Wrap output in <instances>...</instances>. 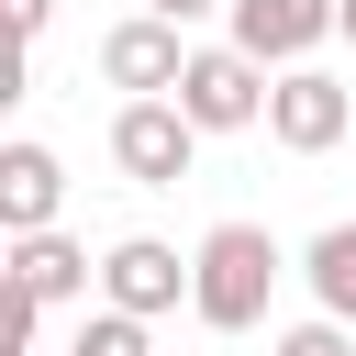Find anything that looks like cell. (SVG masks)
<instances>
[{"instance_id":"obj_3","label":"cell","mask_w":356,"mask_h":356,"mask_svg":"<svg viewBox=\"0 0 356 356\" xmlns=\"http://www.w3.org/2000/svg\"><path fill=\"white\" fill-rule=\"evenodd\" d=\"M189 156H200V122H189L178 100H122V111H111V167H122L134 189H178Z\"/></svg>"},{"instance_id":"obj_13","label":"cell","mask_w":356,"mask_h":356,"mask_svg":"<svg viewBox=\"0 0 356 356\" xmlns=\"http://www.w3.org/2000/svg\"><path fill=\"white\" fill-rule=\"evenodd\" d=\"M0 11H11V33H22V44H33V33H44V11H56V0H0Z\"/></svg>"},{"instance_id":"obj_2","label":"cell","mask_w":356,"mask_h":356,"mask_svg":"<svg viewBox=\"0 0 356 356\" xmlns=\"http://www.w3.org/2000/svg\"><path fill=\"white\" fill-rule=\"evenodd\" d=\"M267 67L245 56V44H200L189 56V78H178V111L200 122V134H245V122H267Z\"/></svg>"},{"instance_id":"obj_15","label":"cell","mask_w":356,"mask_h":356,"mask_svg":"<svg viewBox=\"0 0 356 356\" xmlns=\"http://www.w3.org/2000/svg\"><path fill=\"white\" fill-rule=\"evenodd\" d=\"M334 33H345V44H356V0H334Z\"/></svg>"},{"instance_id":"obj_14","label":"cell","mask_w":356,"mask_h":356,"mask_svg":"<svg viewBox=\"0 0 356 356\" xmlns=\"http://www.w3.org/2000/svg\"><path fill=\"white\" fill-rule=\"evenodd\" d=\"M145 11H156V22H178V33H189V22H200V11H211V0H145Z\"/></svg>"},{"instance_id":"obj_6","label":"cell","mask_w":356,"mask_h":356,"mask_svg":"<svg viewBox=\"0 0 356 356\" xmlns=\"http://www.w3.org/2000/svg\"><path fill=\"white\" fill-rule=\"evenodd\" d=\"M345 78H323V67H278V89H267V134L289 145V156H323L334 134H345Z\"/></svg>"},{"instance_id":"obj_12","label":"cell","mask_w":356,"mask_h":356,"mask_svg":"<svg viewBox=\"0 0 356 356\" xmlns=\"http://www.w3.org/2000/svg\"><path fill=\"white\" fill-rule=\"evenodd\" d=\"M267 356H356V323H334V312H323V323H289Z\"/></svg>"},{"instance_id":"obj_8","label":"cell","mask_w":356,"mask_h":356,"mask_svg":"<svg viewBox=\"0 0 356 356\" xmlns=\"http://www.w3.org/2000/svg\"><path fill=\"white\" fill-rule=\"evenodd\" d=\"M56 200H67V167L33 134L0 145V234H56Z\"/></svg>"},{"instance_id":"obj_7","label":"cell","mask_w":356,"mask_h":356,"mask_svg":"<svg viewBox=\"0 0 356 356\" xmlns=\"http://www.w3.org/2000/svg\"><path fill=\"white\" fill-rule=\"evenodd\" d=\"M323 33H334V0H234V44L256 67H312Z\"/></svg>"},{"instance_id":"obj_1","label":"cell","mask_w":356,"mask_h":356,"mask_svg":"<svg viewBox=\"0 0 356 356\" xmlns=\"http://www.w3.org/2000/svg\"><path fill=\"white\" fill-rule=\"evenodd\" d=\"M189 267H200V278H189V312H200L211 334H256V323H267V289H278V234H267V222H211Z\"/></svg>"},{"instance_id":"obj_4","label":"cell","mask_w":356,"mask_h":356,"mask_svg":"<svg viewBox=\"0 0 356 356\" xmlns=\"http://www.w3.org/2000/svg\"><path fill=\"white\" fill-rule=\"evenodd\" d=\"M100 78H111V89H134V100H178V78H189L178 22H156V11L111 22V33H100Z\"/></svg>"},{"instance_id":"obj_9","label":"cell","mask_w":356,"mask_h":356,"mask_svg":"<svg viewBox=\"0 0 356 356\" xmlns=\"http://www.w3.org/2000/svg\"><path fill=\"white\" fill-rule=\"evenodd\" d=\"M11 278H22L33 300H78V289H89V245H67V234H11Z\"/></svg>"},{"instance_id":"obj_11","label":"cell","mask_w":356,"mask_h":356,"mask_svg":"<svg viewBox=\"0 0 356 356\" xmlns=\"http://www.w3.org/2000/svg\"><path fill=\"white\" fill-rule=\"evenodd\" d=\"M67 356H156V345H145V312H111V300H100V312L78 323Z\"/></svg>"},{"instance_id":"obj_5","label":"cell","mask_w":356,"mask_h":356,"mask_svg":"<svg viewBox=\"0 0 356 356\" xmlns=\"http://www.w3.org/2000/svg\"><path fill=\"white\" fill-rule=\"evenodd\" d=\"M189 278H200V267H189L178 245H156V234H122V245L100 256V300H111V312H145V323H156V312H178V300H189Z\"/></svg>"},{"instance_id":"obj_10","label":"cell","mask_w":356,"mask_h":356,"mask_svg":"<svg viewBox=\"0 0 356 356\" xmlns=\"http://www.w3.org/2000/svg\"><path fill=\"white\" fill-rule=\"evenodd\" d=\"M300 278H312V300H323L334 323H356V222H334V234H312V256H300Z\"/></svg>"}]
</instances>
